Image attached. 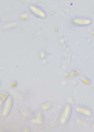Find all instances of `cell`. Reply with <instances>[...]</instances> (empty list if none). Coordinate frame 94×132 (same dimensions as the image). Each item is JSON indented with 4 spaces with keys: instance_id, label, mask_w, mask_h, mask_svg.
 I'll list each match as a JSON object with an SVG mask.
<instances>
[{
    "instance_id": "1",
    "label": "cell",
    "mask_w": 94,
    "mask_h": 132,
    "mask_svg": "<svg viewBox=\"0 0 94 132\" xmlns=\"http://www.w3.org/2000/svg\"><path fill=\"white\" fill-rule=\"evenodd\" d=\"M71 113V107L69 105H65L59 117L60 123L62 124H65L69 120Z\"/></svg>"
},
{
    "instance_id": "2",
    "label": "cell",
    "mask_w": 94,
    "mask_h": 132,
    "mask_svg": "<svg viewBox=\"0 0 94 132\" xmlns=\"http://www.w3.org/2000/svg\"><path fill=\"white\" fill-rule=\"evenodd\" d=\"M12 106V100L10 96H8L5 100L3 106L2 114L4 117L7 116L10 112Z\"/></svg>"
},
{
    "instance_id": "3",
    "label": "cell",
    "mask_w": 94,
    "mask_h": 132,
    "mask_svg": "<svg viewBox=\"0 0 94 132\" xmlns=\"http://www.w3.org/2000/svg\"><path fill=\"white\" fill-rule=\"evenodd\" d=\"M29 9L33 15L39 18L44 19L46 17V13L45 12L35 6L30 5L29 7Z\"/></svg>"
},
{
    "instance_id": "4",
    "label": "cell",
    "mask_w": 94,
    "mask_h": 132,
    "mask_svg": "<svg viewBox=\"0 0 94 132\" xmlns=\"http://www.w3.org/2000/svg\"><path fill=\"white\" fill-rule=\"evenodd\" d=\"M72 23L76 26H83L89 25L91 23V20L87 18H74L72 20Z\"/></svg>"
},
{
    "instance_id": "5",
    "label": "cell",
    "mask_w": 94,
    "mask_h": 132,
    "mask_svg": "<svg viewBox=\"0 0 94 132\" xmlns=\"http://www.w3.org/2000/svg\"><path fill=\"white\" fill-rule=\"evenodd\" d=\"M76 110L78 112H79L82 114H83L84 116H88V117H90L92 114L90 109H89L87 108L84 107L77 106L76 107Z\"/></svg>"
},
{
    "instance_id": "6",
    "label": "cell",
    "mask_w": 94,
    "mask_h": 132,
    "mask_svg": "<svg viewBox=\"0 0 94 132\" xmlns=\"http://www.w3.org/2000/svg\"><path fill=\"white\" fill-rule=\"evenodd\" d=\"M5 94H6V93H2L1 94V99L2 100H6V98L7 97H6L5 96Z\"/></svg>"
},
{
    "instance_id": "7",
    "label": "cell",
    "mask_w": 94,
    "mask_h": 132,
    "mask_svg": "<svg viewBox=\"0 0 94 132\" xmlns=\"http://www.w3.org/2000/svg\"><path fill=\"white\" fill-rule=\"evenodd\" d=\"M20 17L22 19H26L28 17V15L27 14H22Z\"/></svg>"
},
{
    "instance_id": "8",
    "label": "cell",
    "mask_w": 94,
    "mask_h": 132,
    "mask_svg": "<svg viewBox=\"0 0 94 132\" xmlns=\"http://www.w3.org/2000/svg\"><path fill=\"white\" fill-rule=\"evenodd\" d=\"M92 128L94 129V121H93V124H92Z\"/></svg>"
}]
</instances>
